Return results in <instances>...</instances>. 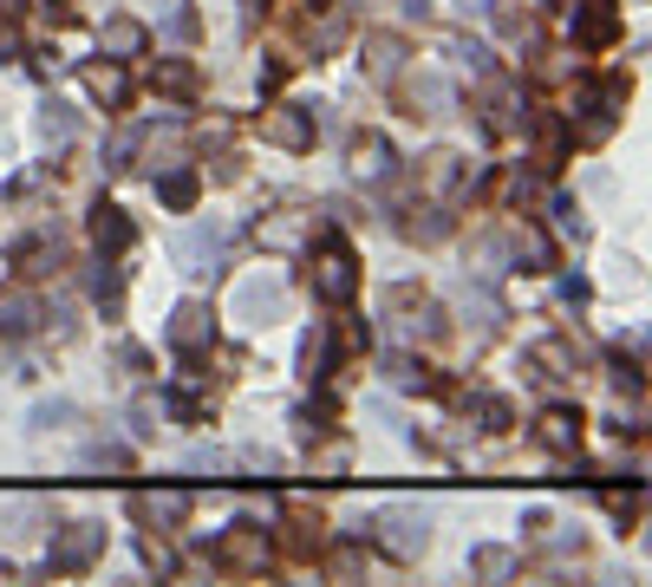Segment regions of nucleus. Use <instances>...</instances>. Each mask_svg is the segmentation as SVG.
<instances>
[{"label":"nucleus","mask_w":652,"mask_h":587,"mask_svg":"<svg viewBox=\"0 0 652 587\" xmlns=\"http://www.w3.org/2000/svg\"><path fill=\"white\" fill-rule=\"evenodd\" d=\"M346 157H353V176H359V183H385V176H392V144H385V137H353Z\"/></svg>","instance_id":"16"},{"label":"nucleus","mask_w":652,"mask_h":587,"mask_svg":"<svg viewBox=\"0 0 652 587\" xmlns=\"http://www.w3.org/2000/svg\"><path fill=\"white\" fill-rule=\"evenodd\" d=\"M425 542H431V516H425L418 503H398V510H385V516H379V549H385V555L418 562V555H425Z\"/></svg>","instance_id":"2"},{"label":"nucleus","mask_w":652,"mask_h":587,"mask_svg":"<svg viewBox=\"0 0 652 587\" xmlns=\"http://www.w3.org/2000/svg\"><path fill=\"white\" fill-rule=\"evenodd\" d=\"M39 301L26 294V288H0V346H13V340H26V333H39Z\"/></svg>","instance_id":"12"},{"label":"nucleus","mask_w":652,"mask_h":587,"mask_svg":"<svg viewBox=\"0 0 652 587\" xmlns=\"http://www.w3.org/2000/svg\"><path fill=\"white\" fill-rule=\"evenodd\" d=\"M216 255H222V229L216 222H196L176 235V268L183 274H216Z\"/></svg>","instance_id":"9"},{"label":"nucleus","mask_w":652,"mask_h":587,"mask_svg":"<svg viewBox=\"0 0 652 587\" xmlns=\"http://www.w3.org/2000/svg\"><path fill=\"white\" fill-rule=\"evenodd\" d=\"M444 229H451V222H444V209H425V216H411V222H405V235H411V242H444Z\"/></svg>","instance_id":"34"},{"label":"nucleus","mask_w":652,"mask_h":587,"mask_svg":"<svg viewBox=\"0 0 652 587\" xmlns=\"http://www.w3.org/2000/svg\"><path fill=\"white\" fill-rule=\"evenodd\" d=\"M91 294H98L104 307H118V274H111V268H98V274H91Z\"/></svg>","instance_id":"39"},{"label":"nucleus","mask_w":652,"mask_h":587,"mask_svg":"<svg viewBox=\"0 0 652 587\" xmlns=\"http://www.w3.org/2000/svg\"><path fill=\"white\" fill-rule=\"evenodd\" d=\"M131 235H137V229H131V216H124V209H111V203H104V209L91 216V242H98V248H111V255H118V248H131Z\"/></svg>","instance_id":"21"},{"label":"nucleus","mask_w":652,"mask_h":587,"mask_svg":"<svg viewBox=\"0 0 652 587\" xmlns=\"http://www.w3.org/2000/svg\"><path fill=\"white\" fill-rule=\"evenodd\" d=\"M26 274H52L59 268V242H46V235H33V242H20V255H13Z\"/></svg>","instance_id":"28"},{"label":"nucleus","mask_w":652,"mask_h":587,"mask_svg":"<svg viewBox=\"0 0 652 587\" xmlns=\"http://www.w3.org/2000/svg\"><path fill=\"white\" fill-rule=\"evenodd\" d=\"M98 46H104V59H144V46H150V26H144V20H131V13H118V20H104Z\"/></svg>","instance_id":"13"},{"label":"nucleus","mask_w":652,"mask_h":587,"mask_svg":"<svg viewBox=\"0 0 652 587\" xmlns=\"http://www.w3.org/2000/svg\"><path fill=\"white\" fill-rule=\"evenodd\" d=\"M189 470H209V477H216V470H229V457H222V451H189Z\"/></svg>","instance_id":"41"},{"label":"nucleus","mask_w":652,"mask_h":587,"mask_svg":"<svg viewBox=\"0 0 652 587\" xmlns=\"http://www.w3.org/2000/svg\"><path fill=\"white\" fill-rule=\"evenodd\" d=\"M235 307H242V320H281V307H287V294H281V281H248Z\"/></svg>","instance_id":"18"},{"label":"nucleus","mask_w":652,"mask_h":587,"mask_svg":"<svg viewBox=\"0 0 652 587\" xmlns=\"http://www.w3.org/2000/svg\"><path fill=\"white\" fill-rule=\"evenodd\" d=\"M294 418H300V438H320V431L333 425V412H327V405H300Z\"/></svg>","instance_id":"38"},{"label":"nucleus","mask_w":652,"mask_h":587,"mask_svg":"<svg viewBox=\"0 0 652 587\" xmlns=\"http://www.w3.org/2000/svg\"><path fill=\"white\" fill-rule=\"evenodd\" d=\"M509 242H516V255H522L529 268H555V248H549V235H542L536 222H516V229H509Z\"/></svg>","instance_id":"25"},{"label":"nucleus","mask_w":652,"mask_h":587,"mask_svg":"<svg viewBox=\"0 0 652 587\" xmlns=\"http://www.w3.org/2000/svg\"><path fill=\"white\" fill-rule=\"evenodd\" d=\"M255 242H261L268 255H300V248H313V209H274V216H261V222H255Z\"/></svg>","instance_id":"4"},{"label":"nucleus","mask_w":652,"mask_h":587,"mask_svg":"<svg viewBox=\"0 0 652 587\" xmlns=\"http://www.w3.org/2000/svg\"><path fill=\"white\" fill-rule=\"evenodd\" d=\"M72 418H78V412H72L65 399H52V405H39V412H33V425H39V431H65Z\"/></svg>","instance_id":"36"},{"label":"nucleus","mask_w":652,"mask_h":587,"mask_svg":"<svg viewBox=\"0 0 652 587\" xmlns=\"http://www.w3.org/2000/svg\"><path fill=\"white\" fill-rule=\"evenodd\" d=\"M85 85H91V98H98V105H124V91H131L118 59H104V65H85Z\"/></svg>","instance_id":"22"},{"label":"nucleus","mask_w":652,"mask_h":587,"mask_svg":"<svg viewBox=\"0 0 652 587\" xmlns=\"http://www.w3.org/2000/svg\"><path fill=\"white\" fill-rule=\"evenodd\" d=\"M411 98H418V105H431V111H444V105H451V85H444V78H418V91H411Z\"/></svg>","instance_id":"37"},{"label":"nucleus","mask_w":652,"mask_h":587,"mask_svg":"<svg viewBox=\"0 0 652 587\" xmlns=\"http://www.w3.org/2000/svg\"><path fill=\"white\" fill-rule=\"evenodd\" d=\"M20 52V26L13 20H0V59H13Z\"/></svg>","instance_id":"44"},{"label":"nucleus","mask_w":652,"mask_h":587,"mask_svg":"<svg viewBox=\"0 0 652 587\" xmlns=\"http://www.w3.org/2000/svg\"><path fill=\"white\" fill-rule=\"evenodd\" d=\"M261 137L281 144V150H313V111L307 105H274L261 118Z\"/></svg>","instance_id":"7"},{"label":"nucleus","mask_w":652,"mask_h":587,"mask_svg":"<svg viewBox=\"0 0 652 587\" xmlns=\"http://www.w3.org/2000/svg\"><path fill=\"white\" fill-rule=\"evenodd\" d=\"M581 438H588V418H581V412H568V405H549V412L536 418V444H542V451H555V457L581 451Z\"/></svg>","instance_id":"8"},{"label":"nucleus","mask_w":652,"mask_h":587,"mask_svg":"<svg viewBox=\"0 0 652 587\" xmlns=\"http://www.w3.org/2000/svg\"><path fill=\"white\" fill-rule=\"evenodd\" d=\"M157 91H170V98H196V91H202V72H196L189 59H157Z\"/></svg>","instance_id":"19"},{"label":"nucleus","mask_w":652,"mask_h":587,"mask_svg":"<svg viewBox=\"0 0 652 587\" xmlns=\"http://www.w3.org/2000/svg\"><path fill=\"white\" fill-rule=\"evenodd\" d=\"M483 425H490V431H509V405H503V399H483Z\"/></svg>","instance_id":"40"},{"label":"nucleus","mask_w":652,"mask_h":587,"mask_svg":"<svg viewBox=\"0 0 652 587\" xmlns=\"http://www.w3.org/2000/svg\"><path fill=\"white\" fill-rule=\"evenodd\" d=\"M163 340H170L176 353H209V346H216V314H209L202 301H176V314H170Z\"/></svg>","instance_id":"5"},{"label":"nucleus","mask_w":652,"mask_h":587,"mask_svg":"<svg viewBox=\"0 0 652 587\" xmlns=\"http://www.w3.org/2000/svg\"><path fill=\"white\" fill-rule=\"evenodd\" d=\"M385 379H392L398 392H438V372H431V366H418V359H405V353H392V359H385Z\"/></svg>","instance_id":"23"},{"label":"nucleus","mask_w":652,"mask_h":587,"mask_svg":"<svg viewBox=\"0 0 652 587\" xmlns=\"http://www.w3.org/2000/svg\"><path fill=\"white\" fill-rule=\"evenodd\" d=\"M209 555H216V568H229V575H261V568L274 562V549H268V536H261L255 523H235V529H222Z\"/></svg>","instance_id":"3"},{"label":"nucleus","mask_w":652,"mask_h":587,"mask_svg":"<svg viewBox=\"0 0 652 587\" xmlns=\"http://www.w3.org/2000/svg\"><path fill=\"white\" fill-rule=\"evenodd\" d=\"M359 568H366V549H359V542H346V549L327 555V575H333V582H353Z\"/></svg>","instance_id":"33"},{"label":"nucleus","mask_w":652,"mask_h":587,"mask_svg":"<svg viewBox=\"0 0 652 587\" xmlns=\"http://www.w3.org/2000/svg\"><path fill=\"white\" fill-rule=\"evenodd\" d=\"M98 555H104V529H98V523H72V529L52 536V568H65V575H72V568H91Z\"/></svg>","instance_id":"6"},{"label":"nucleus","mask_w":652,"mask_h":587,"mask_svg":"<svg viewBox=\"0 0 652 587\" xmlns=\"http://www.w3.org/2000/svg\"><path fill=\"white\" fill-rule=\"evenodd\" d=\"M483 111H490V131H516L522 124V91L509 78H490L483 85Z\"/></svg>","instance_id":"15"},{"label":"nucleus","mask_w":652,"mask_h":587,"mask_svg":"<svg viewBox=\"0 0 652 587\" xmlns=\"http://www.w3.org/2000/svg\"><path fill=\"white\" fill-rule=\"evenodd\" d=\"M157 196H163L170 209H189V203H196V170H170V176H157Z\"/></svg>","instance_id":"30"},{"label":"nucleus","mask_w":652,"mask_h":587,"mask_svg":"<svg viewBox=\"0 0 652 587\" xmlns=\"http://www.w3.org/2000/svg\"><path fill=\"white\" fill-rule=\"evenodd\" d=\"M287 529H294V549H320V510L294 503V510H287Z\"/></svg>","instance_id":"31"},{"label":"nucleus","mask_w":652,"mask_h":587,"mask_svg":"<svg viewBox=\"0 0 652 587\" xmlns=\"http://www.w3.org/2000/svg\"><path fill=\"white\" fill-rule=\"evenodd\" d=\"M366 52H372V59H366V72H372V78H398L405 39H392V33H372V39H366Z\"/></svg>","instance_id":"24"},{"label":"nucleus","mask_w":652,"mask_h":587,"mask_svg":"<svg viewBox=\"0 0 652 587\" xmlns=\"http://www.w3.org/2000/svg\"><path fill=\"white\" fill-rule=\"evenodd\" d=\"M144 562H150V568H163V575H170V568H176V562H170V549H163V542H144Z\"/></svg>","instance_id":"43"},{"label":"nucleus","mask_w":652,"mask_h":587,"mask_svg":"<svg viewBox=\"0 0 652 587\" xmlns=\"http://www.w3.org/2000/svg\"><path fill=\"white\" fill-rule=\"evenodd\" d=\"M490 26H496L503 39H529V26H536V20H529V7H522V0H490Z\"/></svg>","instance_id":"26"},{"label":"nucleus","mask_w":652,"mask_h":587,"mask_svg":"<svg viewBox=\"0 0 652 587\" xmlns=\"http://www.w3.org/2000/svg\"><path fill=\"white\" fill-rule=\"evenodd\" d=\"M457 176H464V170H457V150H431V157H425V170H418L425 196H451V189H457Z\"/></svg>","instance_id":"20"},{"label":"nucleus","mask_w":652,"mask_h":587,"mask_svg":"<svg viewBox=\"0 0 652 587\" xmlns=\"http://www.w3.org/2000/svg\"><path fill=\"white\" fill-rule=\"evenodd\" d=\"M620 98H627V91H620L614 78H607V85H594V91L581 98V111H588V124H581V131H588V137H607V131H614V111H620Z\"/></svg>","instance_id":"17"},{"label":"nucleus","mask_w":652,"mask_h":587,"mask_svg":"<svg viewBox=\"0 0 652 587\" xmlns=\"http://www.w3.org/2000/svg\"><path fill=\"white\" fill-rule=\"evenodd\" d=\"M131 418H137V431H157V418H163V405H150V399H137V412H131Z\"/></svg>","instance_id":"42"},{"label":"nucleus","mask_w":652,"mask_h":587,"mask_svg":"<svg viewBox=\"0 0 652 587\" xmlns=\"http://www.w3.org/2000/svg\"><path fill=\"white\" fill-rule=\"evenodd\" d=\"M72 131H78V118H72L59 98H52V105H39V137H46V144H65Z\"/></svg>","instance_id":"29"},{"label":"nucleus","mask_w":652,"mask_h":587,"mask_svg":"<svg viewBox=\"0 0 652 587\" xmlns=\"http://www.w3.org/2000/svg\"><path fill=\"white\" fill-rule=\"evenodd\" d=\"M327 353H333V346H327V333H307V346H300V366H307V379H320V372H327Z\"/></svg>","instance_id":"35"},{"label":"nucleus","mask_w":652,"mask_h":587,"mask_svg":"<svg viewBox=\"0 0 652 587\" xmlns=\"http://www.w3.org/2000/svg\"><path fill=\"white\" fill-rule=\"evenodd\" d=\"M307 274H313V294H320L327 307H346V301L359 294V261H353V248H346V242H320Z\"/></svg>","instance_id":"1"},{"label":"nucleus","mask_w":652,"mask_h":587,"mask_svg":"<svg viewBox=\"0 0 652 587\" xmlns=\"http://www.w3.org/2000/svg\"><path fill=\"white\" fill-rule=\"evenodd\" d=\"M131 510H137L144 523H157V529H176V523L189 516V490H144Z\"/></svg>","instance_id":"14"},{"label":"nucleus","mask_w":652,"mask_h":587,"mask_svg":"<svg viewBox=\"0 0 652 587\" xmlns=\"http://www.w3.org/2000/svg\"><path fill=\"white\" fill-rule=\"evenodd\" d=\"M529 359L542 366V379H575V346H562V340H542Z\"/></svg>","instance_id":"27"},{"label":"nucleus","mask_w":652,"mask_h":587,"mask_svg":"<svg viewBox=\"0 0 652 587\" xmlns=\"http://www.w3.org/2000/svg\"><path fill=\"white\" fill-rule=\"evenodd\" d=\"M300 33H307V46H313V52H333V46L346 39V7H340V0H307Z\"/></svg>","instance_id":"11"},{"label":"nucleus","mask_w":652,"mask_h":587,"mask_svg":"<svg viewBox=\"0 0 652 587\" xmlns=\"http://www.w3.org/2000/svg\"><path fill=\"white\" fill-rule=\"evenodd\" d=\"M392 314H398V333H405V340H438V333H444V314H438L425 294H411V288H392Z\"/></svg>","instance_id":"10"},{"label":"nucleus","mask_w":652,"mask_h":587,"mask_svg":"<svg viewBox=\"0 0 652 587\" xmlns=\"http://www.w3.org/2000/svg\"><path fill=\"white\" fill-rule=\"evenodd\" d=\"M470 568H477L483 582H503V575H516V555H509V549H477Z\"/></svg>","instance_id":"32"}]
</instances>
